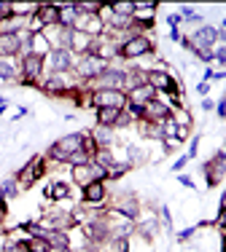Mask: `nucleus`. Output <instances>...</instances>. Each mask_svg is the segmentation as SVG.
Returning <instances> with one entry per match:
<instances>
[{"label": "nucleus", "instance_id": "473e14b6", "mask_svg": "<svg viewBox=\"0 0 226 252\" xmlns=\"http://www.w3.org/2000/svg\"><path fill=\"white\" fill-rule=\"evenodd\" d=\"M159 220H162L164 231H172V215H170V209H167V207L159 209Z\"/></svg>", "mask_w": 226, "mask_h": 252}, {"label": "nucleus", "instance_id": "f03ea898", "mask_svg": "<svg viewBox=\"0 0 226 252\" xmlns=\"http://www.w3.org/2000/svg\"><path fill=\"white\" fill-rule=\"evenodd\" d=\"M75 151H84V131H70V134L59 137L54 145L49 148L46 158H49V161H57V164H68V158H70Z\"/></svg>", "mask_w": 226, "mask_h": 252}, {"label": "nucleus", "instance_id": "ddd939ff", "mask_svg": "<svg viewBox=\"0 0 226 252\" xmlns=\"http://www.w3.org/2000/svg\"><path fill=\"white\" fill-rule=\"evenodd\" d=\"M202 172H205V180H207V185H218L224 180L226 175V156L224 153H216L213 158H207L205 161V166H202Z\"/></svg>", "mask_w": 226, "mask_h": 252}, {"label": "nucleus", "instance_id": "7ed1b4c3", "mask_svg": "<svg viewBox=\"0 0 226 252\" xmlns=\"http://www.w3.org/2000/svg\"><path fill=\"white\" fill-rule=\"evenodd\" d=\"M153 54V38L151 32H138L132 35L129 40H124L121 46H118V57L127 59V62H135V59H143V57H151Z\"/></svg>", "mask_w": 226, "mask_h": 252}, {"label": "nucleus", "instance_id": "a19ab883", "mask_svg": "<svg viewBox=\"0 0 226 252\" xmlns=\"http://www.w3.org/2000/svg\"><path fill=\"white\" fill-rule=\"evenodd\" d=\"M178 183H181V185H186V188H194V180L188 177V175H178Z\"/></svg>", "mask_w": 226, "mask_h": 252}, {"label": "nucleus", "instance_id": "864d4df0", "mask_svg": "<svg viewBox=\"0 0 226 252\" xmlns=\"http://www.w3.org/2000/svg\"><path fill=\"white\" fill-rule=\"evenodd\" d=\"M224 247H226V236H224Z\"/></svg>", "mask_w": 226, "mask_h": 252}, {"label": "nucleus", "instance_id": "79ce46f5", "mask_svg": "<svg viewBox=\"0 0 226 252\" xmlns=\"http://www.w3.org/2000/svg\"><path fill=\"white\" fill-rule=\"evenodd\" d=\"M202 110H205V113L207 110H216V102H213L210 97H205V99H202Z\"/></svg>", "mask_w": 226, "mask_h": 252}, {"label": "nucleus", "instance_id": "0eeeda50", "mask_svg": "<svg viewBox=\"0 0 226 252\" xmlns=\"http://www.w3.org/2000/svg\"><path fill=\"white\" fill-rule=\"evenodd\" d=\"M156 8L159 3L156 0H138L135 3V14H132V25H135V32H151L153 22H156Z\"/></svg>", "mask_w": 226, "mask_h": 252}, {"label": "nucleus", "instance_id": "2eb2a0df", "mask_svg": "<svg viewBox=\"0 0 226 252\" xmlns=\"http://www.w3.org/2000/svg\"><path fill=\"white\" fill-rule=\"evenodd\" d=\"M170 116H172V107L164 105V102H159V99H151L143 107V121L146 124H162V121H167Z\"/></svg>", "mask_w": 226, "mask_h": 252}, {"label": "nucleus", "instance_id": "4be33fe9", "mask_svg": "<svg viewBox=\"0 0 226 252\" xmlns=\"http://www.w3.org/2000/svg\"><path fill=\"white\" fill-rule=\"evenodd\" d=\"M75 19H78V8H75V3H59V25L73 30Z\"/></svg>", "mask_w": 226, "mask_h": 252}, {"label": "nucleus", "instance_id": "6e6d98bb", "mask_svg": "<svg viewBox=\"0 0 226 252\" xmlns=\"http://www.w3.org/2000/svg\"><path fill=\"white\" fill-rule=\"evenodd\" d=\"M224 252H226V247H224Z\"/></svg>", "mask_w": 226, "mask_h": 252}, {"label": "nucleus", "instance_id": "a211bd4d", "mask_svg": "<svg viewBox=\"0 0 226 252\" xmlns=\"http://www.w3.org/2000/svg\"><path fill=\"white\" fill-rule=\"evenodd\" d=\"M127 99L132 102V105H143V107H146L151 99H156V92H153L148 83H140V86H135V89H129V92H127Z\"/></svg>", "mask_w": 226, "mask_h": 252}, {"label": "nucleus", "instance_id": "5701e85b", "mask_svg": "<svg viewBox=\"0 0 226 252\" xmlns=\"http://www.w3.org/2000/svg\"><path fill=\"white\" fill-rule=\"evenodd\" d=\"M94 164L103 166V169H111L113 164H116V153H113V148H100L97 153H94Z\"/></svg>", "mask_w": 226, "mask_h": 252}, {"label": "nucleus", "instance_id": "412c9836", "mask_svg": "<svg viewBox=\"0 0 226 252\" xmlns=\"http://www.w3.org/2000/svg\"><path fill=\"white\" fill-rule=\"evenodd\" d=\"M19 35H0V57H19Z\"/></svg>", "mask_w": 226, "mask_h": 252}, {"label": "nucleus", "instance_id": "423d86ee", "mask_svg": "<svg viewBox=\"0 0 226 252\" xmlns=\"http://www.w3.org/2000/svg\"><path fill=\"white\" fill-rule=\"evenodd\" d=\"M105 67H108V62H105V59H100L97 54H86V57L75 59L73 73H75V78H78L81 83H92Z\"/></svg>", "mask_w": 226, "mask_h": 252}, {"label": "nucleus", "instance_id": "4468645a", "mask_svg": "<svg viewBox=\"0 0 226 252\" xmlns=\"http://www.w3.org/2000/svg\"><path fill=\"white\" fill-rule=\"evenodd\" d=\"M0 81L22 83V57H0Z\"/></svg>", "mask_w": 226, "mask_h": 252}, {"label": "nucleus", "instance_id": "f8f14e48", "mask_svg": "<svg viewBox=\"0 0 226 252\" xmlns=\"http://www.w3.org/2000/svg\"><path fill=\"white\" fill-rule=\"evenodd\" d=\"M188 40H191V51L194 49H216L218 46V27L202 25L194 30V35H188Z\"/></svg>", "mask_w": 226, "mask_h": 252}, {"label": "nucleus", "instance_id": "cd10ccee", "mask_svg": "<svg viewBox=\"0 0 226 252\" xmlns=\"http://www.w3.org/2000/svg\"><path fill=\"white\" fill-rule=\"evenodd\" d=\"M127 172H129L127 164H113L111 169H108V180H105V183H111V180H121L124 175H127Z\"/></svg>", "mask_w": 226, "mask_h": 252}, {"label": "nucleus", "instance_id": "de8ad7c7", "mask_svg": "<svg viewBox=\"0 0 226 252\" xmlns=\"http://www.w3.org/2000/svg\"><path fill=\"white\" fill-rule=\"evenodd\" d=\"M226 78V70H218V73H213V81H224Z\"/></svg>", "mask_w": 226, "mask_h": 252}, {"label": "nucleus", "instance_id": "7c9ffc66", "mask_svg": "<svg viewBox=\"0 0 226 252\" xmlns=\"http://www.w3.org/2000/svg\"><path fill=\"white\" fill-rule=\"evenodd\" d=\"M3 252H27V244L25 242H16V239H8Z\"/></svg>", "mask_w": 226, "mask_h": 252}, {"label": "nucleus", "instance_id": "a18cd8bd", "mask_svg": "<svg viewBox=\"0 0 226 252\" xmlns=\"http://www.w3.org/2000/svg\"><path fill=\"white\" fill-rule=\"evenodd\" d=\"M218 46H226V30L218 27Z\"/></svg>", "mask_w": 226, "mask_h": 252}, {"label": "nucleus", "instance_id": "09e8293b", "mask_svg": "<svg viewBox=\"0 0 226 252\" xmlns=\"http://www.w3.org/2000/svg\"><path fill=\"white\" fill-rule=\"evenodd\" d=\"M213 73H216V70H213V67H207V70H205V81H207V83L213 81Z\"/></svg>", "mask_w": 226, "mask_h": 252}, {"label": "nucleus", "instance_id": "6ab92c4d", "mask_svg": "<svg viewBox=\"0 0 226 252\" xmlns=\"http://www.w3.org/2000/svg\"><path fill=\"white\" fill-rule=\"evenodd\" d=\"M92 137L97 148H116V129H111V126H94Z\"/></svg>", "mask_w": 226, "mask_h": 252}, {"label": "nucleus", "instance_id": "4c0bfd02", "mask_svg": "<svg viewBox=\"0 0 226 252\" xmlns=\"http://www.w3.org/2000/svg\"><path fill=\"white\" fill-rule=\"evenodd\" d=\"M194 231H197V228H186V231H181L178 233V242H188V239L194 236Z\"/></svg>", "mask_w": 226, "mask_h": 252}, {"label": "nucleus", "instance_id": "bb28decb", "mask_svg": "<svg viewBox=\"0 0 226 252\" xmlns=\"http://www.w3.org/2000/svg\"><path fill=\"white\" fill-rule=\"evenodd\" d=\"M86 164H92V156H89L86 151H75L68 158V166H86Z\"/></svg>", "mask_w": 226, "mask_h": 252}, {"label": "nucleus", "instance_id": "e433bc0d", "mask_svg": "<svg viewBox=\"0 0 226 252\" xmlns=\"http://www.w3.org/2000/svg\"><path fill=\"white\" fill-rule=\"evenodd\" d=\"M181 22H183V19H181V14H178V11H175V14H170V16H167V25H170V30H175L178 25H181Z\"/></svg>", "mask_w": 226, "mask_h": 252}, {"label": "nucleus", "instance_id": "9b49d317", "mask_svg": "<svg viewBox=\"0 0 226 252\" xmlns=\"http://www.w3.org/2000/svg\"><path fill=\"white\" fill-rule=\"evenodd\" d=\"M40 35L49 40L51 51H57V49H70V43H73V30H70V27H62V25L46 27Z\"/></svg>", "mask_w": 226, "mask_h": 252}, {"label": "nucleus", "instance_id": "20e7f679", "mask_svg": "<svg viewBox=\"0 0 226 252\" xmlns=\"http://www.w3.org/2000/svg\"><path fill=\"white\" fill-rule=\"evenodd\" d=\"M127 75L129 67H118V64H108L92 83H86L89 89H127Z\"/></svg>", "mask_w": 226, "mask_h": 252}, {"label": "nucleus", "instance_id": "f3484780", "mask_svg": "<svg viewBox=\"0 0 226 252\" xmlns=\"http://www.w3.org/2000/svg\"><path fill=\"white\" fill-rule=\"evenodd\" d=\"M121 116H124V110H118V107H97V110H94L97 126H111V129H116V126H118Z\"/></svg>", "mask_w": 226, "mask_h": 252}, {"label": "nucleus", "instance_id": "37998d69", "mask_svg": "<svg viewBox=\"0 0 226 252\" xmlns=\"http://www.w3.org/2000/svg\"><path fill=\"white\" fill-rule=\"evenodd\" d=\"M216 113H218V118H226V102H216Z\"/></svg>", "mask_w": 226, "mask_h": 252}, {"label": "nucleus", "instance_id": "ea45409f", "mask_svg": "<svg viewBox=\"0 0 226 252\" xmlns=\"http://www.w3.org/2000/svg\"><path fill=\"white\" fill-rule=\"evenodd\" d=\"M207 92H210V83H207V81L197 83V94H202V97H207Z\"/></svg>", "mask_w": 226, "mask_h": 252}, {"label": "nucleus", "instance_id": "aec40b11", "mask_svg": "<svg viewBox=\"0 0 226 252\" xmlns=\"http://www.w3.org/2000/svg\"><path fill=\"white\" fill-rule=\"evenodd\" d=\"M38 16L46 27L59 25V3H40L38 5Z\"/></svg>", "mask_w": 226, "mask_h": 252}, {"label": "nucleus", "instance_id": "58836bf2", "mask_svg": "<svg viewBox=\"0 0 226 252\" xmlns=\"http://www.w3.org/2000/svg\"><path fill=\"white\" fill-rule=\"evenodd\" d=\"M170 40H175V43H181V40H183V32H181V27L170 30Z\"/></svg>", "mask_w": 226, "mask_h": 252}, {"label": "nucleus", "instance_id": "72a5a7b5", "mask_svg": "<svg viewBox=\"0 0 226 252\" xmlns=\"http://www.w3.org/2000/svg\"><path fill=\"white\" fill-rule=\"evenodd\" d=\"M188 161H191V158H188V156H186V153H183V156H181V158H178V161H175V164H172V166H170V169H172V172H178V175H181V172H183V169H186V164H188Z\"/></svg>", "mask_w": 226, "mask_h": 252}, {"label": "nucleus", "instance_id": "49530a36", "mask_svg": "<svg viewBox=\"0 0 226 252\" xmlns=\"http://www.w3.org/2000/svg\"><path fill=\"white\" fill-rule=\"evenodd\" d=\"M5 110H8V99H5V97H0V116H3Z\"/></svg>", "mask_w": 226, "mask_h": 252}, {"label": "nucleus", "instance_id": "393cba45", "mask_svg": "<svg viewBox=\"0 0 226 252\" xmlns=\"http://www.w3.org/2000/svg\"><path fill=\"white\" fill-rule=\"evenodd\" d=\"M178 14H181V19L186 22V25H197V27L205 25V22H202V14H199V11H194L191 5H183V8L178 11Z\"/></svg>", "mask_w": 226, "mask_h": 252}, {"label": "nucleus", "instance_id": "a878e982", "mask_svg": "<svg viewBox=\"0 0 226 252\" xmlns=\"http://www.w3.org/2000/svg\"><path fill=\"white\" fill-rule=\"evenodd\" d=\"M25 244H27V252H51V244L43 236H30L25 239Z\"/></svg>", "mask_w": 226, "mask_h": 252}, {"label": "nucleus", "instance_id": "3c124183", "mask_svg": "<svg viewBox=\"0 0 226 252\" xmlns=\"http://www.w3.org/2000/svg\"><path fill=\"white\" fill-rule=\"evenodd\" d=\"M218 153H224V156H226V140H224V148H221V151H218Z\"/></svg>", "mask_w": 226, "mask_h": 252}, {"label": "nucleus", "instance_id": "f704fd0d", "mask_svg": "<svg viewBox=\"0 0 226 252\" xmlns=\"http://www.w3.org/2000/svg\"><path fill=\"white\" fill-rule=\"evenodd\" d=\"M197 153H199V137H191V145H188V158H197Z\"/></svg>", "mask_w": 226, "mask_h": 252}, {"label": "nucleus", "instance_id": "8fccbe9b", "mask_svg": "<svg viewBox=\"0 0 226 252\" xmlns=\"http://www.w3.org/2000/svg\"><path fill=\"white\" fill-rule=\"evenodd\" d=\"M218 209H226V188H224V193H221V201H218Z\"/></svg>", "mask_w": 226, "mask_h": 252}, {"label": "nucleus", "instance_id": "f257e3e1", "mask_svg": "<svg viewBox=\"0 0 226 252\" xmlns=\"http://www.w3.org/2000/svg\"><path fill=\"white\" fill-rule=\"evenodd\" d=\"M81 86H86V83H81L75 78V73H46L43 83H40V92H46L49 97H70Z\"/></svg>", "mask_w": 226, "mask_h": 252}, {"label": "nucleus", "instance_id": "2f4dec72", "mask_svg": "<svg viewBox=\"0 0 226 252\" xmlns=\"http://www.w3.org/2000/svg\"><path fill=\"white\" fill-rule=\"evenodd\" d=\"M213 225L221 231V236H226V209H218V215H216V220H213Z\"/></svg>", "mask_w": 226, "mask_h": 252}, {"label": "nucleus", "instance_id": "c9c22d12", "mask_svg": "<svg viewBox=\"0 0 226 252\" xmlns=\"http://www.w3.org/2000/svg\"><path fill=\"white\" fill-rule=\"evenodd\" d=\"M213 54H216V62L218 64H226V46H216Z\"/></svg>", "mask_w": 226, "mask_h": 252}, {"label": "nucleus", "instance_id": "c756f323", "mask_svg": "<svg viewBox=\"0 0 226 252\" xmlns=\"http://www.w3.org/2000/svg\"><path fill=\"white\" fill-rule=\"evenodd\" d=\"M191 54H194V57L199 59V62H205V64L216 62V54H213V49H194Z\"/></svg>", "mask_w": 226, "mask_h": 252}, {"label": "nucleus", "instance_id": "c85d7f7f", "mask_svg": "<svg viewBox=\"0 0 226 252\" xmlns=\"http://www.w3.org/2000/svg\"><path fill=\"white\" fill-rule=\"evenodd\" d=\"M111 8L116 16H132L135 14V3H113Z\"/></svg>", "mask_w": 226, "mask_h": 252}, {"label": "nucleus", "instance_id": "9d476101", "mask_svg": "<svg viewBox=\"0 0 226 252\" xmlns=\"http://www.w3.org/2000/svg\"><path fill=\"white\" fill-rule=\"evenodd\" d=\"M75 54L70 49H57V51H49V57L43 59L46 64V73H73L75 67Z\"/></svg>", "mask_w": 226, "mask_h": 252}, {"label": "nucleus", "instance_id": "1a4fd4ad", "mask_svg": "<svg viewBox=\"0 0 226 252\" xmlns=\"http://www.w3.org/2000/svg\"><path fill=\"white\" fill-rule=\"evenodd\" d=\"M127 92H121V89H92V107L97 110V107H118V110H124L127 107Z\"/></svg>", "mask_w": 226, "mask_h": 252}, {"label": "nucleus", "instance_id": "dca6fc26", "mask_svg": "<svg viewBox=\"0 0 226 252\" xmlns=\"http://www.w3.org/2000/svg\"><path fill=\"white\" fill-rule=\"evenodd\" d=\"M70 193H73V185L68 180H51L43 188V196L49 201H65V199H70Z\"/></svg>", "mask_w": 226, "mask_h": 252}, {"label": "nucleus", "instance_id": "603ef678", "mask_svg": "<svg viewBox=\"0 0 226 252\" xmlns=\"http://www.w3.org/2000/svg\"><path fill=\"white\" fill-rule=\"evenodd\" d=\"M221 30H226V19H224V22H221Z\"/></svg>", "mask_w": 226, "mask_h": 252}, {"label": "nucleus", "instance_id": "b1692460", "mask_svg": "<svg viewBox=\"0 0 226 252\" xmlns=\"http://www.w3.org/2000/svg\"><path fill=\"white\" fill-rule=\"evenodd\" d=\"M0 190H3V196H5V199H16V196H19V180H16V175H11V177H5L3 180V183H0Z\"/></svg>", "mask_w": 226, "mask_h": 252}, {"label": "nucleus", "instance_id": "5fc2aeb1", "mask_svg": "<svg viewBox=\"0 0 226 252\" xmlns=\"http://www.w3.org/2000/svg\"><path fill=\"white\" fill-rule=\"evenodd\" d=\"M224 102H226V94H224Z\"/></svg>", "mask_w": 226, "mask_h": 252}, {"label": "nucleus", "instance_id": "6e6552de", "mask_svg": "<svg viewBox=\"0 0 226 252\" xmlns=\"http://www.w3.org/2000/svg\"><path fill=\"white\" fill-rule=\"evenodd\" d=\"M43 75H46L43 57H38V54H30V57L22 59V86H35V89H40Z\"/></svg>", "mask_w": 226, "mask_h": 252}, {"label": "nucleus", "instance_id": "c03bdc74", "mask_svg": "<svg viewBox=\"0 0 226 252\" xmlns=\"http://www.w3.org/2000/svg\"><path fill=\"white\" fill-rule=\"evenodd\" d=\"M0 212H8V199L3 196V190H0Z\"/></svg>", "mask_w": 226, "mask_h": 252}, {"label": "nucleus", "instance_id": "39448f33", "mask_svg": "<svg viewBox=\"0 0 226 252\" xmlns=\"http://www.w3.org/2000/svg\"><path fill=\"white\" fill-rule=\"evenodd\" d=\"M49 172V158L46 156H33L19 172H16V180H19V188H33L40 177Z\"/></svg>", "mask_w": 226, "mask_h": 252}]
</instances>
